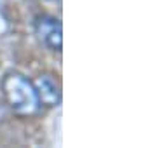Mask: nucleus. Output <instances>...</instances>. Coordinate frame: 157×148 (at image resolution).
Instances as JSON below:
<instances>
[{
    "instance_id": "5",
    "label": "nucleus",
    "mask_w": 157,
    "mask_h": 148,
    "mask_svg": "<svg viewBox=\"0 0 157 148\" xmlns=\"http://www.w3.org/2000/svg\"><path fill=\"white\" fill-rule=\"evenodd\" d=\"M51 2H54V0H51Z\"/></svg>"
},
{
    "instance_id": "2",
    "label": "nucleus",
    "mask_w": 157,
    "mask_h": 148,
    "mask_svg": "<svg viewBox=\"0 0 157 148\" xmlns=\"http://www.w3.org/2000/svg\"><path fill=\"white\" fill-rule=\"evenodd\" d=\"M33 31L42 46L52 52H61L63 49V26L54 16L40 14L33 21Z\"/></svg>"
},
{
    "instance_id": "4",
    "label": "nucleus",
    "mask_w": 157,
    "mask_h": 148,
    "mask_svg": "<svg viewBox=\"0 0 157 148\" xmlns=\"http://www.w3.org/2000/svg\"><path fill=\"white\" fill-rule=\"evenodd\" d=\"M2 117H4V108H2V105H0V120H2Z\"/></svg>"
},
{
    "instance_id": "3",
    "label": "nucleus",
    "mask_w": 157,
    "mask_h": 148,
    "mask_svg": "<svg viewBox=\"0 0 157 148\" xmlns=\"http://www.w3.org/2000/svg\"><path fill=\"white\" fill-rule=\"evenodd\" d=\"M35 92L39 98L40 106L45 108H54L61 103V91H59V84H58L54 77L49 73H40L33 82Z\"/></svg>"
},
{
    "instance_id": "1",
    "label": "nucleus",
    "mask_w": 157,
    "mask_h": 148,
    "mask_svg": "<svg viewBox=\"0 0 157 148\" xmlns=\"http://www.w3.org/2000/svg\"><path fill=\"white\" fill-rule=\"evenodd\" d=\"M4 101L17 117H32L40 110L33 82L17 72H9L0 82Z\"/></svg>"
}]
</instances>
